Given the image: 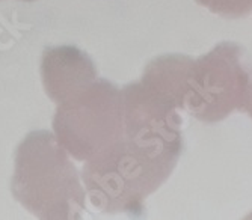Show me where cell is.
<instances>
[{
	"label": "cell",
	"instance_id": "1",
	"mask_svg": "<svg viewBox=\"0 0 252 220\" xmlns=\"http://www.w3.org/2000/svg\"><path fill=\"white\" fill-rule=\"evenodd\" d=\"M53 133L32 131L15 154L12 193L28 211L42 219H77L85 210V189L76 166Z\"/></svg>",
	"mask_w": 252,
	"mask_h": 220
},
{
	"label": "cell",
	"instance_id": "2",
	"mask_svg": "<svg viewBox=\"0 0 252 220\" xmlns=\"http://www.w3.org/2000/svg\"><path fill=\"white\" fill-rule=\"evenodd\" d=\"M53 135L77 160L93 159L123 133V100L106 80L95 79L56 103Z\"/></svg>",
	"mask_w": 252,
	"mask_h": 220
},
{
	"label": "cell",
	"instance_id": "3",
	"mask_svg": "<svg viewBox=\"0 0 252 220\" xmlns=\"http://www.w3.org/2000/svg\"><path fill=\"white\" fill-rule=\"evenodd\" d=\"M150 157L151 151L142 148L139 138L128 136L86 160L82 178L93 204L103 211L133 207L147 192Z\"/></svg>",
	"mask_w": 252,
	"mask_h": 220
},
{
	"label": "cell",
	"instance_id": "4",
	"mask_svg": "<svg viewBox=\"0 0 252 220\" xmlns=\"http://www.w3.org/2000/svg\"><path fill=\"white\" fill-rule=\"evenodd\" d=\"M41 73L45 92L55 103L97 79L94 63L86 53L68 46L45 50Z\"/></svg>",
	"mask_w": 252,
	"mask_h": 220
},
{
	"label": "cell",
	"instance_id": "5",
	"mask_svg": "<svg viewBox=\"0 0 252 220\" xmlns=\"http://www.w3.org/2000/svg\"><path fill=\"white\" fill-rule=\"evenodd\" d=\"M26 2H32V0H26Z\"/></svg>",
	"mask_w": 252,
	"mask_h": 220
}]
</instances>
